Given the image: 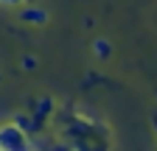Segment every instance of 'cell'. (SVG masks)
<instances>
[{"label": "cell", "mask_w": 157, "mask_h": 151, "mask_svg": "<svg viewBox=\"0 0 157 151\" xmlns=\"http://www.w3.org/2000/svg\"><path fill=\"white\" fill-rule=\"evenodd\" d=\"M0 3H3V6H23L25 0H0Z\"/></svg>", "instance_id": "obj_6"}, {"label": "cell", "mask_w": 157, "mask_h": 151, "mask_svg": "<svg viewBox=\"0 0 157 151\" xmlns=\"http://www.w3.org/2000/svg\"><path fill=\"white\" fill-rule=\"evenodd\" d=\"M0 151H34V145L20 126L9 123V126H0Z\"/></svg>", "instance_id": "obj_1"}, {"label": "cell", "mask_w": 157, "mask_h": 151, "mask_svg": "<svg viewBox=\"0 0 157 151\" xmlns=\"http://www.w3.org/2000/svg\"><path fill=\"white\" fill-rule=\"evenodd\" d=\"M51 106H53V104H51V98H42V101L36 104L34 118H36V120H45V118H48V112H51Z\"/></svg>", "instance_id": "obj_4"}, {"label": "cell", "mask_w": 157, "mask_h": 151, "mask_svg": "<svg viewBox=\"0 0 157 151\" xmlns=\"http://www.w3.org/2000/svg\"><path fill=\"white\" fill-rule=\"evenodd\" d=\"M20 20H23V23H34V25H45L48 14H45V9H39V6H25L23 11H20Z\"/></svg>", "instance_id": "obj_3"}, {"label": "cell", "mask_w": 157, "mask_h": 151, "mask_svg": "<svg viewBox=\"0 0 157 151\" xmlns=\"http://www.w3.org/2000/svg\"><path fill=\"white\" fill-rule=\"evenodd\" d=\"M14 126H20V129H23L25 134L31 137V134H39L45 123H42V120H36L34 115H17V118H14Z\"/></svg>", "instance_id": "obj_2"}, {"label": "cell", "mask_w": 157, "mask_h": 151, "mask_svg": "<svg viewBox=\"0 0 157 151\" xmlns=\"http://www.w3.org/2000/svg\"><path fill=\"white\" fill-rule=\"evenodd\" d=\"M93 48H95V56H98V59H107V56H109V42H104V39H95Z\"/></svg>", "instance_id": "obj_5"}]
</instances>
